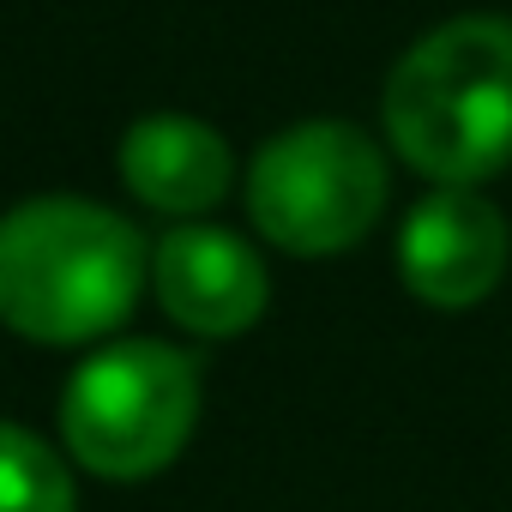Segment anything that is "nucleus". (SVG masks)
<instances>
[{"label":"nucleus","instance_id":"1","mask_svg":"<svg viewBox=\"0 0 512 512\" xmlns=\"http://www.w3.org/2000/svg\"><path fill=\"white\" fill-rule=\"evenodd\" d=\"M145 284V235L97 199L43 193L0 217V326L31 344L109 338Z\"/></svg>","mask_w":512,"mask_h":512},{"label":"nucleus","instance_id":"2","mask_svg":"<svg viewBox=\"0 0 512 512\" xmlns=\"http://www.w3.org/2000/svg\"><path fill=\"white\" fill-rule=\"evenodd\" d=\"M392 151L434 187H482L512 163V19L464 13L416 37L386 73Z\"/></svg>","mask_w":512,"mask_h":512},{"label":"nucleus","instance_id":"3","mask_svg":"<svg viewBox=\"0 0 512 512\" xmlns=\"http://www.w3.org/2000/svg\"><path fill=\"white\" fill-rule=\"evenodd\" d=\"M199 362L157 338L91 350L61 386V440L79 470L103 482H145L169 470L199 422Z\"/></svg>","mask_w":512,"mask_h":512},{"label":"nucleus","instance_id":"4","mask_svg":"<svg viewBox=\"0 0 512 512\" xmlns=\"http://www.w3.org/2000/svg\"><path fill=\"white\" fill-rule=\"evenodd\" d=\"M386 199H392L386 151L338 115L284 127L247 163L253 229L296 260L350 253L386 217Z\"/></svg>","mask_w":512,"mask_h":512},{"label":"nucleus","instance_id":"5","mask_svg":"<svg viewBox=\"0 0 512 512\" xmlns=\"http://www.w3.org/2000/svg\"><path fill=\"white\" fill-rule=\"evenodd\" d=\"M512 260V229L476 187H434L398 223V278L422 308L464 314L488 302Z\"/></svg>","mask_w":512,"mask_h":512},{"label":"nucleus","instance_id":"6","mask_svg":"<svg viewBox=\"0 0 512 512\" xmlns=\"http://www.w3.org/2000/svg\"><path fill=\"white\" fill-rule=\"evenodd\" d=\"M151 290L193 338H241L266 320L272 302L266 260L217 223H175L151 247Z\"/></svg>","mask_w":512,"mask_h":512},{"label":"nucleus","instance_id":"7","mask_svg":"<svg viewBox=\"0 0 512 512\" xmlns=\"http://www.w3.org/2000/svg\"><path fill=\"white\" fill-rule=\"evenodd\" d=\"M115 163H121L127 193L145 211L181 217V223H199L235 181V157L223 133L205 127L199 115H139L121 133Z\"/></svg>","mask_w":512,"mask_h":512},{"label":"nucleus","instance_id":"8","mask_svg":"<svg viewBox=\"0 0 512 512\" xmlns=\"http://www.w3.org/2000/svg\"><path fill=\"white\" fill-rule=\"evenodd\" d=\"M0 512H79L67 458L13 422H0Z\"/></svg>","mask_w":512,"mask_h":512}]
</instances>
